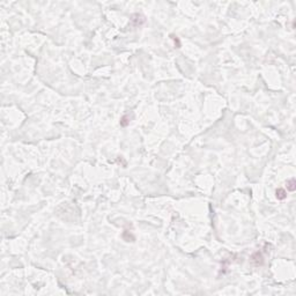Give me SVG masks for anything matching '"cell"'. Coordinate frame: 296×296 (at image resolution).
<instances>
[{
    "instance_id": "6da1fadb",
    "label": "cell",
    "mask_w": 296,
    "mask_h": 296,
    "mask_svg": "<svg viewBox=\"0 0 296 296\" xmlns=\"http://www.w3.org/2000/svg\"><path fill=\"white\" fill-rule=\"evenodd\" d=\"M251 261H252L254 265H257V266L263 265V263H264V257H263L261 252H259V251L254 252V253L251 256Z\"/></svg>"
},
{
    "instance_id": "7a4b0ae2",
    "label": "cell",
    "mask_w": 296,
    "mask_h": 296,
    "mask_svg": "<svg viewBox=\"0 0 296 296\" xmlns=\"http://www.w3.org/2000/svg\"><path fill=\"white\" fill-rule=\"evenodd\" d=\"M131 21H132V23L134 25H141L145 22V17L142 15H140V14H134V15H132Z\"/></svg>"
},
{
    "instance_id": "3957f363",
    "label": "cell",
    "mask_w": 296,
    "mask_h": 296,
    "mask_svg": "<svg viewBox=\"0 0 296 296\" xmlns=\"http://www.w3.org/2000/svg\"><path fill=\"white\" fill-rule=\"evenodd\" d=\"M275 196H277V198H278L279 200H283V199L287 198V192H286L285 189H281V188H280V189H277Z\"/></svg>"
},
{
    "instance_id": "277c9868",
    "label": "cell",
    "mask_w": 296,
    "mask_h": 296,
    "mask_svg": "<svg viewBox=\"0 0 296 296\" xmlns=\"http://www.w3.org/2000/svg\"><path fill=\"white\" fill-rule=\"evenodd\" d=\"M123 238H124L126 242H133V241L135 240V237H134V236H133L129 230H125V231L123 232Z\"/></svg>"
},
{
    "instance_id": "5b68a950",
    "label": "cell",
    "mask_w": 296,
    "mask_h": 296,
    "mask_svg": "<svg viewBox=\"0 0 296 296\" xmlns=\"http://www.w3.org/2000/svg\"><path fill=\"white\" fill-rule=\"evenodd\" d=\"M131 122V117L130 115H124L122 118H121V125L122 126H127Z\"/></svg>"
},
{
    "instance_id": "8992f818",
    "label": "cell",
    "mask_w": 296,
    "mask_h": 296,
    "mask_svg": "<svg viewBox=\"0 0 296 296\" xmlns=\"http://www.w3.org/2000/svg\"><path fill=\"white\" fill-rule=\"evenodd\" d=\"M295 189H296V181H295V178H291L287 182V190L293 192V191H295Z\"/></svg>"
},
{
    "instance_id": "52a82bcc",
    "label": "cell",
    "mask_w": 296,
    "mask_h": 296,
    "mask_svg": "<svg viewBox=\"0 0 296 296\" xmlns=\"http://www.w3.org/2000/svg\"><path fill=\"white\" fill-rule=\"evenodd\" d=\"M172 40H173V41H175V44H176V43H177V48H179V46H181V43H179V40H178V38H177V37H176V36H172Z\"/></svg>"
}]
</instances>
